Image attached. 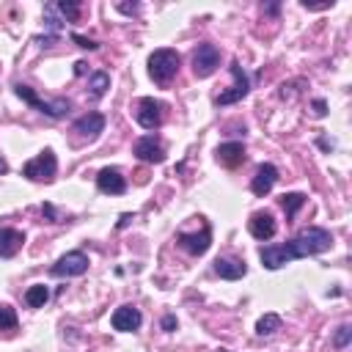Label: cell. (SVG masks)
I'll return each instance as SVG.
<instances>
[{
    "instance_id": "11",
    "label": "cell",
    "mask_w": 352,
    "mask_h": 352,
    "mask_svg": "<svg viewBox=\"0 0 352 352\" xmlns=\"http://www.w3.org/2000/svg\"><path fill=\"white\" fill-rule=\"evenodd\" d=\"M275 182H278V168L270 165V162H261V165L256 168V176L250 179V190H253V195L264 198V195L275 187Z\"/></svg>"
},
{
    "instance_id": "9",
    "label": "cell",
    "mask_w": 352,
    "mask_h": 352,
    "mask_svg": "<svg viewBox=\"0 0 352 352\" xmlns=\"http://www.w3.org/2000/svg\"><path fill=\"white\" fill-rule=\"evenodd\" d=\"M176 242H179V248H184L187 253L201 256V253H206V250H209V245H212V231H209V226H204V228H201V234L179 231V234H176Z\"/></svg>"
},
{
    "instance_id": "29",
    "label": "cell",
    "mask_w": 352,
    "mask_h": 352,
    "mask_svg": "<svg viewBox=\"0 0 352 352\" xmlns=\"http://www.w3.org/2000/svg\"><path fill=\"white\" fill-rule=\"evenodd\" d=\"M74 66H77V69H74V72H77V74H85V63H82V60H77V63H74Z\"/></svg>"
},
{
    "instance_id": "5",
    "label": "cell",
    "mask_w": 352,
    "mask_h": 352,
    "mask_svg": "<svg viewBox=\"0 0 352 352\" xmlns=\"http://www.w3.org/2000/svg\"><path fill=\"white\" fill-rule=\"evenodd\" d=\"M162 116H165V104L162 102H157L154 96L138 99V104H135V121L143 129H157L162 124Z\"/></svg>"
},
{
    "instance_id": "31",
    "label": "cell",
    "mask_w": 352,
    "mask_h": 352,
    "mask_svg": "<svg viewBox=\"0 0 352 352\" xmlns=\"http://www.w3.org/2000/svg\"><path fill=\"white\" fill-rule=\"evenodd\" d=\"M118 8H121V11H126V14H129V11H138V6H124V3H121Z\"/></svg>"
},
{
    "instance_id": "19",
    "label": "cell",
    "mask_w": 352,
    "mask_h": 352,
    "mask_svg": "<svg viewBox=\"0 0 352 352\" xmlns=\"http://www.w3.org/2000/svg\"><path fill=\"white\" fill-rule=\"evenodd\" d=\"M88 88H91V99H102L110 88V74L107 72H94L91 80H88Z\"/></svg>"
},
{
    "instance_id": "4",
    "label": "cell",
    "mask_w": 352,
    "mask_h": 352,
    "mask_svg": "<svg viewBox=\"0 0 352 352\" xmlns=\"http://www.w3.org/2000/svg\"><path fill=\"white\" fill-rule=\"evenodd\" d=\"M55 173H58V160H55L52 148H44L38 157L25 162V168H22V176H28L33 182H52Z\"/></svg>"
},
{
    "instance_id": "32",
    "label": "cell",
    "mask_w": 352,
    "mask_h": 352,
    "mask_svg": "<svg viewBox=\"0 0 352 352\" xmlns=\"http://www.w3.org/2000/svg\"><path fill=\"white\" fill-rule=\"evenodd\" d=\"M220 352H231V349H220Z\"/></svg>"
},
{
    "instance_id": "26",
    "label": "cell",
    "mask_w": 352,
    "mask_h": 352,
    "mask_svg": "<svg viewBox=\"0 0 352 352\" xmlns=\"http://www.w3.org/2000/svg\"><path fill=\"white\" fill-rule=\"evenodd\" d=\"M72 38H74V41H77L82 50H96V47H99L96 41H91V38H85V36H77V33H72Z\"/></svg>"
},
{
    "instance_id": "12",
    "label": "cell",
    "mask_w": 352,
    "mask_h": 352,
    "mask_svg": "<svg viewBox=\"0 0 352 352\" xmlns=\"http://www.w3.org/2000/svg\"><path fill=\"white\" fill-rule=\"evenodd\" d=\"M113 330H121V333H132V330H138L140 327V322H143V316H140V311L135 308V305H121V308H116L113 311Z\"/></svg>"
},
{
    "instance_id": "6",
    "label": "cell",
    "mask_w": 352,
    "mask_h": 352,
    "mask_svg": "<svg viewBox=\"0 0 352 352\" xmlns=\"http://www.w3.org/2000/svg\"><path fill=\"white\" fill-rule=\"evenodd\" d=\"M85 270H88V256H85L82 250H72V253L60 256V258L50 267V275H55V278H77V275H82Z\"/></svg>"
},
{
    "instance_id": "1",
    "label": "cell",
    "mask_w": 352,
    "mask_h": 352,
    "mask_svg": "<svg viewBox=\"0 0 352 352\" xmlns=\"http://www.w3.org/2000/svg\"><path fill=\"white\" fill-rule=\"evenodd\" d=\"M333 248V234L327 228H302L292 242L286 245H267L258 250V258L267 270H278L294 258H305V256H316V253H324Z\"/></svg>"
},
{
    "instance_id": "27",
    "label": "cell",
    "mask_w": 352,
    "mask_h": 352,
    "mask_svg": "<svg viewBox=\"0 0 352 352\" xmlns=\"http://www.w3.org/2000/svg\"><path fill=\"white\" fill-rule=\"evenodd\" d=\"M314 113H316V116H324V113H327L324 99H314Z\"/></svg>"
},
{
    "instance_id": "3",
    "label": "cell",
    "mask_w": 352,
    "mask_h": 352,
    "mask_svg": "<svg viewBox=\"0 0 352 352\" xmlns=\"http://www.w3.org/2000/svg\"><path fill=\"white\" fill-rule=\"evenodd\" d=\"M14 94H16L22 102H28L30 107H36L38 113L50 116V118H63V116L72 110V102H69V99H50V102H44V99H38V96L33 94L30 85H22V82L14 85Z\"/></svg>"
},
{
    "instance_id": "21",
    "label": "cell",
    "mask_w": 352,
    "mask_h": 352,
    "mask_svg": "<svg viewBox=\"0 0 352 352\" xmlns=\"http://www.w3.org/2000/svg\"><path fill=\"white\" fill-rule=\"evenodd\" d=\"M275 330H280V316H278V314H264V316L256 322V333H258V336H272Z\"/></svg>"
},
{
    "instance_id": "25",
    "label": "cell",
    "mask_w": 352,
    "mask_h": 352,
    "mask_svg": "<svg viewBox=\"0 0 352 352\" xmlns=\"http://www.w3.org/2000/svg\"><path fill=\"white\" fill-rule=\"evenodd\" d=\"M349 341H352V324H341V327L336 330L333 344H336L338 349H344V346H349Z\"/></svg>"
},
{
    "instance_id": "30",
    "label": "cell",
    "mask_w": 352,
    "mask_h": 352,
    "mask_svg": "<svg viewBox=\"0 0 352 352\" xmlns=\"http://www.w3.org/2000/svg\"><path fill=\"white\" fill-rule=\"evenodd\" d=\"M3 173H8V162L0 157V176H3Z\"/></svg>"
},
{
    "instance_id": "24",
    "label": "cell",
    "mask_w": 352,
    "mask_h": 352,
    "mask_svg": "<svg viewBox=\"0 0 352 352\" xmlns=\"http://www.w3.org/2000/svg\"><path fill=\"white\" fill-rule=\"evenodd\" d=\"M0 330H16V311L11 305H0Z\"/></svg>"
},
{
    "instance_id": "15",
    "label": "cell",
    "mask_w": 352,
    "mask_h": 352,
    "mask_svg": "<svg viewBox=\"0 0 352 352\" xmlns=\"http://www.w3.org/2000/svg\"><path fill=\"white\" fill-rule=\"evenodd\" d=\"M214 154H217V162L226 165V168H239V165L245 162V146L236 143V140H231V143H220Z\"/></svg>"
},
{
    "instance_id": "20",
    "label": "cell",
    "mask_w": 352,
    "mask_h": 352,
    "mask_svg": "<svg viewBox=\"0 0 352 352\" xmlns=\"http://www.w3.org/2000/svg\"><path fill=\"white\" fill-rule=\"evenodd\" d=\"M47 300H50V289H47L44 283H36V286H30V289L25 292V302H28V308H41Z\"/></svg>"
},
{
    "instance_id": "28",
    "label": "cell",
    "mask_w": 352,
    "mask_h": 352,
    "mask_svg": "<svg viewBox=\"0 0 352 352\" xmlns=\"http://www.w3.org/2000/svg\"><path fill=\"white\" fill-rule=\"evenodd\" d=\"M173 327H176V316H165V319H162V330H168V333H170Z\"/></svg>"
},
{
    "instance_id": "8",
    "label": "cell",
    "mask_w": 352,
    "mask_h": 352,
    "mask_svg": "<svg viewBox=\"0 0 352 352\" xmlns=\"http://www.w3.org/2000/svg\"><path fill=\"white\" fill-rule=\"evenodd\" d=\"M231 77H234V85H231L228 91L217 94V96H214V104H234V102H239V99L248 96V91H250V80H248V74L242 72V66H239L236 60L231 63Z\"/></svg>"
},
{
    "instance_id": "18",
    "label": "cell",
    "mask_w": 352,
    "mask_h": 352,
    "mask_svg": "<svg viewBox=\"0 0 352 352\" xmlns=\"http://www.w3.org/2000/svg\"><path fill=\"white\" fill-rule=\"evenodd\" d=\"M214 272H217L220 278H226V280H236V278H242V275L248 272V267H245V261H239V258L223 256V258L214 261Z\"/></svg>"
},
{
    "instance_id": "10",
    "label": "cell",
    "mask_w": 352,
    "mask_h": 352,
    "mask_svg": "<svg viewBox=\"0 0 352 352\" xmlns=\"http://www.w3.org/2000/svg\"><path fill=\"white\" fill-rule=\"evenodd\" d=\"M135 157L143 160V162H162L165 160V146L154 138V135H146V138H138L135 146H132Z\"/></svg>"
},
{
    "instance_id": "2",
    "label": "cell",
    "mask_w": 352,
    "mask_h": 352,
    "mask_svg": "<svg viewBox=\"0 0 352 352\" xmlns=\"http://www.w3.org/2000/svg\"><path fill=\"white\" fill-rule=\"evenodd\" d=\"M179 63H182V58H179L176 50H168V47L154 50L148 55V77L160 85H168L179 74Z\"/></svg>"
},
{
    "instance_id": "23",
    "label": "cell",
    "mask_w": 352,
    "mask_h": 352,
    "mask_svg": "<svg viewBox=\"0 0 352 352\" xmlns=\"http://www.w3.org/2000/svg\"><path fill=\"white\" fill-rule=\"evenodd\" d=\"M52 6H55V11H58L63 19H69V22H74L77 14H80V3H69V0H63V3H52Z\"/></svg>"
},
{
    "instance_id": "14",
    "label": "cell",
    "mask_w": 352,
    "mask_h": 352,
    "mask_svg": "<svg viewBox=\"0 0 352 352\" xmlns=\"http://www.w3.org/2000/svg\"><path fill=\"white\" fill-rule=\"evenodd\" d=\"M248 228H250V234H253L256 239H261V242H264V239H272L275 231H278L275 217H272L270 212H256V214H250Z\"/></svg>"
},
{
    "instance_id": "7",
    "label": "cell",
    "mask_w": 352,
    "mask_h": 352,
    "mask_svg": "<svg viewBox=\"0 0 352 352\" xmlns=\"http://www.w3.org/2000/svg\"><path fill=\"white\" fill-rule=\"evenodd\" d=\"M220 66V50L209 41L198 44V50L192 52V72L195 77H209L214 69Z\"/></svg>"
},
{
    "instance_id": "17",
    "label": "cell",
    "mask_w": 352,
    "mask_h": 352,
    "mask_svg": "<svg viewBox=\"0 0 352 352\" xmlns=\"http://www.w3.org/2000/svg\"><path fill=\"white\" fill-rule=\"evenodd\" d=\"M25 245V234L16 228H0V256L11 258L19 253V248Z\"/></svg>"
},
{
    "instance_id": "13",
    "label": "cell",
    "mask_w": 352,
    "mask_h": 352,
    "mask_svg": "<svg viewBox=\"0 0 352 352\" xmlns=\"http://www.w3.org/2000/svg\"><path fill=\"white\" fill-rule=\"evenodd\" d=\"M96 187H99L102 192L121 195V192L126 190V179L121 176V170H118V168H102V170L96 173Z\"/></svg>"
},
{
    "instance_id": "16",
    "label": "cell",
    "mask_w": 352,
    "mask_h": 352,
    "mask_svg": "<svg viewBox=\"0 0 352 352\" xmlns=\"http://www.w3.org/2000/svg\"><path fill=\"white\" fill-rule=\"evenodd\" d=\"M102 129H104V116L102 113H88V116H82V118L74 121V132L82 135V138H88V140L99 138Z\"/></svg>"
},
{
    "instance_id": "22",
    "label": "cell",
    "mask_w": 352,
    "mask_h": 352,
    "mask_svg": "<svg viewBox=\"0 0 352 352\" xmlns=\"http://www.w3.org/2000/svg\"><path fill=\"white\" fill-rule=\"evenodd\" d=\"M305 204V195L302 192H289V195H283L280 198V206H283V212H286V217H294L297 214V209Z\"/></svg>"
}]
</instances>
